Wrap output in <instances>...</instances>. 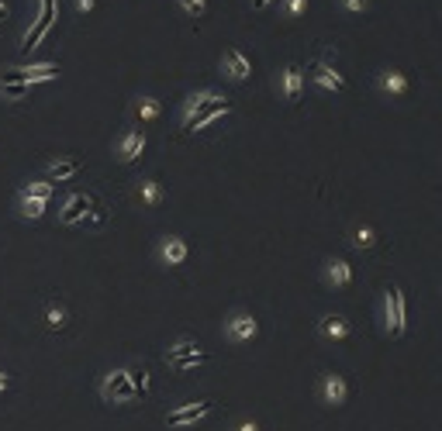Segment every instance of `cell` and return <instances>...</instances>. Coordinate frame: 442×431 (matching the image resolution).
Segmentation results:
<instances>
[{
    "mask_svg": "<svg viewBox=\"0 0 442 431\" xmlns=\"http://www.w3.org/2000/svg\"><path fill=\"white\" fill-rule=\"evenodd\" d=\"M384 331L391 338H404L408 335V293L398 283L384 286Z\"/></svg>",
    "mask_w": 442,
    "mask_h": 431,
    "instance_id": "6da1fadb",
    "label": "cell"
},
{
    "mask_svg": "<svg viewBox=\"0 0 442 431\" xmlns=\"http://www.w3.org/2000/svg\"><path fill=\"white\" fill-rule=\"evenodd\" d=\"M225 338H228L232 345H249V342H256V338H259V321H256V314L232 311L225 317Z\"/></svg>",
    "mask_w": 442,
    "mask_h": 431,
    "instance_id": "7a4b0ae2",
    "label": "cell"
},
{
    "mask_svg": "<svg viewBox=\"0 0 442 431\" xmlns=\"http://www.w3.org/2000/svg\"><path fill=\"white\" fill-rule=\"evenodd\" d=\"M100 397H104L108 404H128V400H135L138 393L131 387L128 369H111V373H104V380H100Z\"/></svg>",
    "mask_w": 442,
    "mask_h": 431,
    "instance_id": "3957f363",
    "label": "cell"
},
{
    "mask_svg": "<svg viewBox=\"0 0 442 431\" xmlns=\"http://www.w3.org/2000/svg\"><path fill=\"white\" fill-rule=\"evenodd\" d=\"M211 411H214V404H211V400H190V404L173 407V411L166 414V425H169V428H190V425L204 421Z\"/></svg>",
    "mask_w": 442,
    "mask_h": 431,
    "instance_id": "277c9868",
    "label": "cell"
},
{
    "mask_svg": "<svg viewBox=\"0 0 442 431\" xmlns=\"http://www.w3.org/2000/svg\"><path fill=\"white\" fill-rule=\"evenodd\" d=\"M318 400L325 407H346L349 400V383L342 373H322L318 376Z\"/></svg>",
    "mask_w": 442,
    "mask_h": 431,
    "instance_id": "5b68a950",
    "label": "cell"
},
{
    "mask_svg": "<svg viewBox=\"0 0 442 431\" xmlns=\"http://www.w3.org/2000/svg\"><path fill=\"white\" fill-rule=\"evenodd\" d=\"M322 279H325V286L346 290V286H353L356 270L349 266V259H342V256H328V259L322 263Z\"/></svg>",
    "mask_w": 442,
    "mask_h": 431,
    "instance_id": "8992f818",
    "label": "cell"
},
{
    "mask_svg": "<svg viewBox=\"0 0 442 431\" xmlns=\"http://www.w3.org/2000/svg\"><path fill=\"white\" fill-rule=\"evenodd\" d=\"M373 83H377V93H384V97H391V100H401V97L411 93V79H408V73L394 69V66L380 69Z\"/></svg>",
    "mask_w": 442,
    "mask_h": 431,
    "instance_id": "52a82bcc",
    "label": "cell"
},
{
    "mask_svg": "<svg viewBox=\"0 0 442 431\" xmlns=\"http://www.w3.org/2000/svg\"><path fill=\"white\" fill-rule=\"evenodd\" d=\"M221 77H228L232 83H245V79L252 77V59L242 52V48H225V55H221Z\"/></svg>",
    "mask_w": 442,
    "mask_h": 431,
    "instance_id": "ba28073f",
    "label": "cell"
},
{
    "mask_svg": "<svg viewBox=\"0 0 442 431\" xmlns=\"http://www.w3.org/2000/svg\"><path fill=\"white\" fill-rule=\"evenodd\" d=\"M304 83H308L304 69H301L297 62H287L280 69V97L287 104H297V100L304 97Z\"/></svg>",
    "mask_w": 442,
    "mask_h": 431,
    "instance_id": "9c48e42d",
    "label": "cell"
},
{
    "mask_svg": "<svg viewBox=\"0 0 442 431\" xmlns=\"http://www.w3.org/2000/svg\"><path fill=\"white\" fill-rule=\"evenodd\" d=\"M145 142H149V138H145V128H128V131L118 138V149H115L118 162H124V166L135 162V159L145 152Z\"/></svg>",
    "mask_w": 442,
    "mask_h": 431,
    "instance_id": "30bf717a",
    "label": "cell"
},
{
    "mask_svg": "<svg viewBox=\"0 0 442 431\" xmlns=\"http://www.w3.org/2000/svg\"><path fill=\"white\" fill-rule=\"evenodd\" d=\"M311 83L318 86V90H325V93H346V77L332 66V62H315L311 66Z\"/></svg>",
    "mask_w": 442,
    "mask_h": 431,
    "instance_id": "8fae6325",
    "label": "cell"
},
{
    "mask_svg": "<svg viewBox=\"0 0 442 431\" xmlns=\"http://www.w3.org/2000/svg\"><path fill=\"white\" fill-rule=\"evenodd\" d=\"M156 256H160L162 266H183L187 256H190V245L180 235H166V238H160V245H156Z\"/></svg>",
    "mask_w": 442,
    "mask_h": 431,
    "instance_id": "7c38bea8",
    "label": "cell"
},
{
    "mask_svg": "<svg viewBox=\"0 0 442 431\" xmlns=\"http://www.w3.org/2000/svg\"><path fill=\"white\" fill-rule=\"evenodd\" d=\"M225 114H232V100H225V97H218V100H211L207 107H201L190 124H187V131H204L207 124H214V121H221Z\"/></svg>",
    "mask_w": 442,
    "mask_h": 431,
    "instance_id": "4fadbf2b",
    "label": "cell"
},
{
    "mask_svg": "<svg viewBox=\"0 0 442 431\" xmlns=\"http://www.w3.org/2000/svg\"><path fill=\"white\" fill-rule=\"evenodd\" d=\"M90 207H93V200L86 194H70L66 204H63V211H59V225H83Z\"/></svg>",
    "mask_w": 442,
    "mask_h": 431,
    "instance_id": "5bb4252c",
    "label": "cell"
},
{
    "mask_svg": "<svg viewBox=\"0 0 442 431\" xmlns=\"http://www.w3.org/2000/svg\"><path fill=\"white\" fill-rule=\"evenodd\" d=\"M318 335H322L325 342H346L349 338V321H346V314H335V311H328L318 317Z\"/></svg>",
    "mask_w": 442,
    "mask_h": 431,
    "instance_id": "9a60e30c",
    "label": "cell"
},
{
    "mask_svg": "<svg viewBox=\"0 0 442 431\" xmlns=\"http://www.w3.org/2000/svg\"><path fill=\"white\" fill-rule=\"evenodd\" d=\"M218 97H221V93H214V90H197V93H190V97H187V104H183V111H180V124L187 128L190 118H194L201 107H207L211 100H218Z\"/></svg>",
    "mask_w": 442,
    "mask_h": 431,
    "instance_id": "2e32d148",
    "label": "cell"
},
{
    "mask_svg": "<svg viewBox=\"0 0 442 431\" xmlns=\"http://www.w3.org/2000/svg\"><path fill=\"white\" fill-rule=\"evenodd\" d=\"M80 169H83L80 159H56V162H48V183H66V180H73Z\"/></svg>",
    "mask_w": 442,
    "mask_h": 431,
    "instance_id": "e0dca14e",
    "label": "cell"
},
{
    "mask_svg": "<svg viewBox=\"0 0 442 431\" xmlns=\"http://www.w3.org/2000/svg\"><path fill=\"white\" fill-rule=\"evenodd\" d=\"M349 241H353V248H360V252H370V248H377V245H380V232H377L373 225H353V232H349Z\"/></svg>",
    "mask_w": 442,
    "mask_h": 431,
    "instance_id": "ac0fdd59",
    "label": "cell"
},
{
    "mask_svg": "<svg viewBox=\"0 0 442 431\" xmlns=\"http://www.w3.org/2000/svg\"><path fill=\"white\" fill-rule=\"evenodd\" d=\"M131 114H135L138 124H152V121H160L162 104L156 100V97H138V100H135V107H131Z\"/></svg>",
    "mask_w": 442,
    "mask_h": 431,
    "instance_id": "d6986e66",
    "label": "cell"
},
{
    "mask_svg": "<svg viewBox=\"0 0 442 431\" xmlns=\"http://www.w3.org/2000/svg\"><path fill=\"white\" fill-rule=\"evenodd\" d=\"M21 73H25L28 86H35V83H48V79L59 77V66L56 62H39V66H21Z\"/></svg>",
    "mask_w": 442,
    "mask_h": 431,
    "instance_id": "ffe728a7",
    "label": "cell"
},
{
    "mask_svg": "<svg viewBox=\"0 0 442 431\" xmlns=\"http://www.w3.org/2000/svg\"><path fill=\"white\" fill-rule=\"evenodd\" d=\"M197 352H201L197 338H176V342L166 349V366H169V362H176V359H183V355H197Z\"/></svg>",
    "mask_w": 442,
    "mask_h": 431,
    "instance_id": "44dd1931",
    "label": "cell"
},
{
    "mask_svg": "<svg viewBox=\"0 0 442 431\" xmlns=\"http://www.w3.org/2000/svg\"><path fill=\"white\" fill-rule=\"evenodd\" d=\"M45 204H48V200H39V197H21V194H18V214H21V218H28V221H39L41 214H45Z\"/></svg>",
    "mask_w": 442,
    "mask_h": 431,
    "instance_id": "7402d4cb",
    "label": "cell"
},
{
    "mask_svg": "<svg viewBox=\"0 0 442 431\" xmlns=\"http://www.w3.org/2000/svg\"><path fill=\"white\" fill-rule=\"evenodd\" d=\"M138 200H142L145 207H160L162 204V183H156V180H142V183H138Z\"/></svg>",
    "mask_w": 442,
    "mask_h": 431,
    "instance_id": "603a6c76",
    "label": "cell"
},
{
    "mask_svg": "<svg viewBox=\"0 0 442 431\" xmlns=\"http://www.w3.org/2000/svg\"><path fill=\"white\" fill-rule=\"evenodd\" d=\"M45 324H48L52 331H63V328L70 324V311L59 307V304H48V307H45Z\"/></svg>",
    "mask_w": 442,
    "mask_h": 431,
    "instance_id": "cb8c5ba5",
    "label": "cell"
},
{
    "mask_svg": "<svg viewBox=\"0 0 442 431\" xmlns=\"http://www.w3.org/2000/svg\"><path fill=\"white\" fill-rule=\"evenodd\" d=\"M204 362H211V355L207 352H197V355H183V359H176V362H169V369H176V373H190V369H197Z\"/></svg>",
    "mask_w": 442,
    "mask_h": 431,
    "instance_id": "d4e9b609",
    "label": "cell"
},
{
    "mask_svg": "<svg viewBox=\"0 0 442 431\" xmlns=\"http://www.w3.org/2000/svg\"><path fill=\"white\" fill-rule=\"evenodd\" d=\"M128 376H131V387H135L138 397L149 393V369H142V366H128Z\"/></svg>",
    "mask_w": 442,
    "mask_h": 431,
    "instance_id": "484cf974",
    "label": "cell"
},
{
    "mask_svg": "<svg viewBox=\"0 0 442 431\" xmlns=\"http://www.w3.org/2000/svg\"><path fill=\"white\" fill-rule=\"evenodd\" d=\"M52 194H56V183H48V180H35L21 190V197H39V200H48Z\"/></svg>",
    "mask_w": 442,
    "mask_h": 431,
    "instance_id": "4316f807",
    "label": "cell"
},
{
    "mask_svg": "<svg viewBox=\"0 0 442 431\" xmlns=\"http://www.w3.org/2000/svg\"><path fill=\"white\" fill-rule=\"evenodd\" d=\"M28 83H0V97L4 100H25L28 97Z\"/></svg>",
    "mask_w": 442,
    "mask_h": 431,
    "instance_id": "83f0119b",
    "label": "cell"
},
{
    "mask_svg": "<svg viewBox=\"0 0 442 431\" xmlns=\"http://www.w3.org/2000/svg\"><path fill=\"white\" fill-rule=\"evenodd\" d=\"M280 11L283 18H301L308 11V0H280Z\"/></svg>",
    "mask_w": 442,
    "mask_h": 431,
    "instance_id": "f1b7e54d",
    "label": "cell"
},
{
    "mask_svg": "<svg viewBox=\"0 0 442 431\" xmlns=\"http://www.w3.org/2000/svg\"><path fill=\"white\" fill-rule=\"evenodd\" d=\"M190 18H204V11H207V0H176Z\"/></svg>",
    "mask_w": 442,
    "mask_h": 431,
    "instance_id": "f546056e",
    "label": "cell"
},
{
    "mask_svg": "<svg viewBox=\"0 0 442 431\" xmlns=\"http://www.w3.org/2000/svg\"><path fill=\"white\" fill-rule=\"evenodd\" d=\"M104 221H108V211H104L100 204H93V218H90V221H83V225H86V228H100Z\"/></svg>",
    "mask_w": 442,
    "mask_h": 431,
    "instance_id": "4dcf8cb0",
    "label": "cell"
},
{
    "mask_svg": "<svg viewBox=\"0 0 442 431\" xmlns=\"http://www.w3.org/2000/svg\"><path fill=\"white\" fill-rule=\"evenodd\" d=\"M370 7V0H342V11L346 14H363Z\"/></svg>",
    "mask_w": 442,
    "mask_h": 431,
    "instance_id": "1f68e13d",
    "label": "cell"
},
{
    "mask_svg": "<svg viewBox=\"0 0 442 431\" xmlns=\"http://www.w3.org/2000/svg\"><path fill=\"white\" fill-rule=\"evenodd\" d=\"M232 431H259V421H252V418H242V421Z\"/></svg>",
    "mask_w": 442,
    "mask_h": 431,
    "instance_id": "d6a6232c",
    "label": "cell"
},
{
    "mask_svg": "<svg viewBox=\"0 0 442 431\" xmlns=\"http://www.w3.org/2000/svg\"><path fill=\"white\" fill-rule=\"evenodd\" d=\"M93 7H97V0H77V11H80V14H90Z\"/></svg>",
    "mask_w": 442,
    "mask_h": 431,
    "instance_id": "836d02e7",
    "label": "cell"
},
{
    "mask_svg": "<svg viewBox=\"0 0 442 431\" xmlns=\"http://www.w3.org/2000/svg\"><path fill=\"white\" fill-rule=\"evenodd\" d=\"M270 4H277V0H252V7H256V11H266Z\"/></svg>",
    "mask_w": 442,
    "mask_h": 431,
    "instance_id": "e575fe53",
    "label": "cell"
},
{
    "mask_svg": "<svg viewBox=\"0 0 442 431\" xmlns=\"http://www.w3.org/2000/svg\"><path fill=\"white\" fill-rule=\"evenodd\" d=\"M7 387H11V376H7V373H0V393L7 390Z\"/></svg>",
    "mask_w": 442,
    "mask_h": 431,
    "instance_id": "d590c367",
    "label": "cell"
},
{
    "mask_svg": "<svg viewBox=\"0 0 442 431\" xmlns=\"http://www.w3.org/2000/svg\"><path fill=\"white\" fill-rule=\"evenodd\" d=\"M4 18H11V11H7V4L0 0V21H4Z\"/></svg>",
    "mask_w": 442,
    "mask_h": 431,
    "instance_id": "8d00e7d4",
    "label": "cell"
}]
</instances>
